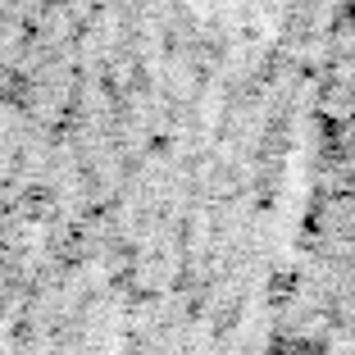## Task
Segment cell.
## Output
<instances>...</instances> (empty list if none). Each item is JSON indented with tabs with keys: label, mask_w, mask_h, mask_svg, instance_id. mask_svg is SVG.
<instances>
[{
	"label": "cell",
	"mask_w": 355,
	"mask_h": 355,
	"mask_svg": "<svg viewBox=\"0 0 355 355\" xmlns=\"http://www.w3.org/2000/svg\"><path fill=\"white\" fill-rule=\"evenodd\" d=\"M342 314H346V342H351V355H355V187H351L346 246H342Z\"/></svg>",
	"instance_id": "cell-1"
}]
</instances>
